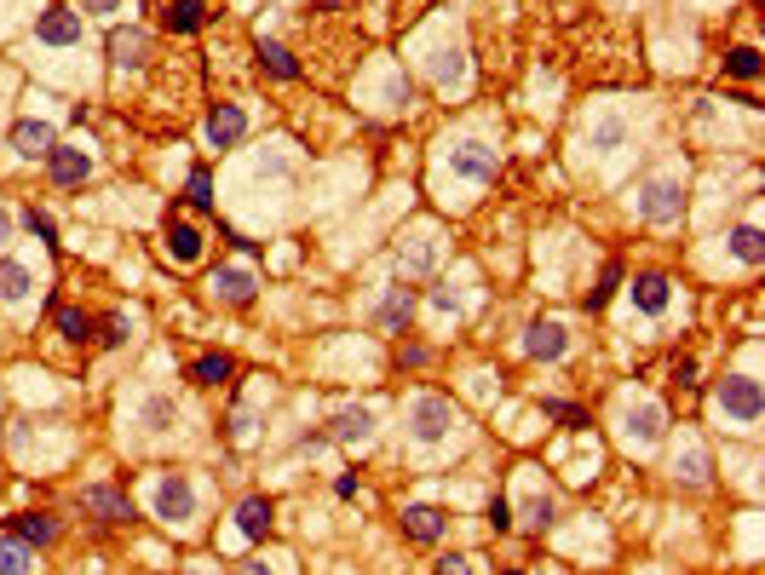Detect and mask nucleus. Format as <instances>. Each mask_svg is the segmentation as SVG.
<instances>
[{
	"label": "nucleus",
	"mask_w": 765,
	"mask_h": 575,
	"mask_svg": "<svg viewBox=\"0 0 765 575\" xmlns=\"http://www.w3.org/2000/svg\"><path fill=\"white\" fill-rule=\"evenodd\" d=\"M374 317H380V328H386V334H397L403 322L415 317V294H409V288H392V294H386V305H380Z\"/></svg>",
	"instance_id": "obj_23"
},
{
	"label": "nucleus",
	"mask_w": 765,
	"mask_h": 575,
	"mask_svg": "<svg viewBox=\"0 0 765 575\" xmlns=\"http://www.w3.org/2000/svg\"><path fill=\"white\" fill-rule=\"evenodd\" d=\"M12 535H18L24 547H47L52 535H58V524H52L47 512H18V518H12Z\"/></svg>",
	"instance_id": "obj_22"
},
{
	"label": "nucleus",
	"mask_w": 765,
	"mask_h": 575,
	"mask_svg": "<svg viewBox=\"0 0 765 575\" xmlns=\"http://www.w3.org/2000/svg\"><path fill=\"white\" fill-rule=\"evenodd\" d=\"M725 75H737V81H760V46H737V52L725 58Z\"/></svg>",
	"instance_id": "obj_28"
},
{
	"label": "nucleus",
	"mask_w": 765,
	"mask_h": 575,
	"mask_svg": "<svg viewBox=\"0 0 765 575\" xmlns=\"http://www.w3.org/2000/svg\"><path fill=\"white\" fill-rule=\"evenodd\" d=\"M167 253L179 265H196L202 259V230L190 225V219H167Z\"/></svg>",
	"instance_id": "obj_16"
},
{
	"label": "nucleus",
	"mask_w": 765,
	"mask_h": 575,
	"mask_svg": "<svg viewBox=\"0 0 765 575\" xmlns=\"http://www.w3.org/2000/svg\"><path fill=\"white\" fill-rule=\"evenodd\" d=\"M449 167H455L461 179H472V184H489L495 179V167H501V156H495L489 144H461V150H449Z\"/></svg>",
	"instance_id": "obj_8"
},
{
	"label": "nucleus",
	"mask_w": 765,
	"mask_h": 575,
	"mask_svg": "<svg viewBox=\"0 0 765 575\" xmlns=\"http://www.w3.org/2000/svg\"><path fill=\"white\" fill-rule=\"evenodd\" d=\"M81 501H87V512H98L104 524H127V518H133V501H127L121 489H110V483H93Z\"/></svg>",
	"instance_id": "obj_13"
},
{
	"label": "nucleus",
	"mask_w": 765,
	"mask_h": 575,
	"mask_svg": "<svg viewBox=\"0 0 765 575\" xmlns=\"http://www.w3.org/2000/svg\"><path fill=\"white\" fill-rule=\"evenodd\" d=\"M524 524H530V529L553 524V495H530V501H524Z\"/></svg>",
	"instance_id": "obj_34"
},
{
	"label": "nucleus",
	"mask_w": 765,
	"mask_h": 575,
	"mask_svg": "<svg viewBox=\"0 0 765 575\" xmlns=\"http://www.w3.org/2000/svg\"><path fill=\"white\" fill-rule=\"evenodd\" d=\"M328 437H334V443H357V449H363V443L374 437V409H363V403H357V409H340L334 420H328Z\"/></svg>",
	"instance_id": "obj_11"
},
{
	"label": "nucleus",
	"mask_w": 765,
	"mask_h": 575,
	"mask_svg": "<svg viewBox=\"0 0 765 575\" xmlns=\"http://www.w3.org/2000/svg\"><path fill=\"white\" fill-rule=\"evenodd\" d=\"M173 420H179V409H173V397H150V403H144V426H150V432H167Z\"/></svg>",
	"instance_id": "obj_33"
},
{
	"label": "nucleus",
	"mask_w": 765,
	"mask_h": 575,
	"mask_svg": "<svg viewBox=\"0 0 765 575\" xmlns=\"http://www.w3.org/2000/svg\"><path fill=\"white\" fill-rule=\"evenodd\" d=\"M190 380H196V386H225V380H231V357H225V351H202V357L190 363Z\"/></svg>",
	"instance_id": "obj_24"
},
{
	"label": "nucleus",
	"mask_w": 765,
	"mask_h": 575,
	"mask_svg": "<svg viewBox=\"0 0 765 575\" xmlns=\"http://www.w3.org/2000/svg\"><path fill=\"white\" fill-rule=\"evenodd\" d=\"M0 575H29V547L12 535V541H0Z\"/></svg>",
	"instance_id": "obj_31"
},
{
	"label": "nucleus",
	"mask_w": 765,
	"mask_h": 575,
	"mask_svg": "<svg viewBox=\"0 0 765 575\" xmlns=\"http://www.w3.org/2000/svg\"><path fill=\"white\" fill-rule=\"evenodd\" d=\"M144 52H150V35H144V29H116V35H110V58H116L121 69H139Z\"/></svg>",
	"instance_id": "obj_19"
},
{
	"label": "nucleus",
	"mask_w": 765,
	"mask_h": 575,
	"mask_svg": "<svg viewBox=\"0 0 765 575\" xmlns=\"http://www.w3.org/2000/svg\"><path fill=\"white\" fill-rule=\"evenodd\" d=\"M185 202L196 207V213H208V207H213V179H208V167H196V173H190V184H185Z\"/></svg>",
	"instance_id": "obj_32"
},
{
	"label": "nucleus",
	"mask_w": 765,
	"mask_h": 575,
	"mask_svg": "<svg viewBox=\"0 0 765 575\" xmlns=\"http://www.w3.org/2000/svg\"><path fill=\"white\" fill-rule=\"evenodd\" d=\"M121 0H81V12H116Z\"/></svg>",
	"instance_id": "obj_41"
},
{
	"label": "nucleus",
	"mask_w": 765,
	"mask_h": 575,
	"mask_svg": "<svg viewBox=\"0 0 765 575\" xmlns=\"http://www.w3.org/2000/svg\"><path fill=\"white\" fill-rule=\"evenodd\" d=\"M259 69H271L277 81H300V58L282 41H259Z\"/></svg>",
	"instance_id": "obj_21"
},
{
	"label": "nucleus",
	"mask_w": 765,
	"mask_h": 575,
	"mask_svg": "<svg viewBox=\"0 0 765 575\" xmlns=\"http://www.w3.org/2000/svg\"><path fill=\"white\" fill-rule=\"evenodd\" d=\"M208 288L225 299V305H248V299H254V271H248V265H225V271H213Z\"/></svg>",
	"instance_id": "obj_14"
},
{
	"label": "nucleus",
	"mask_w": 765,
	"mask_h": 575,
	"mask_svg": "<svg viewBox=\"0 0 765 575\" xmlns=\"http://www.w3.org/2000/svg\"><path fill=\"white\" fill-rule=\"evenodd\" d=\"M622 288V265H604V276H599V288H593V305H604V299Z\"/></svg>",
	"instance_id": "obj_37"
},
{
	"label": "nucleus",
	"mask_w": 765,
	"mask_h": 575,
	"mask_svg": "<svg viewBox=\"0 0 765 575\" xmlns=\"http://www.w3.org/2000/svg\"><path fill=\"white\" fill-rule=\"evenodd\" d=\"M29 288H35V276H29L18 259H0V299L18 305V299H29Z\"/></svg>",
	"instance_id": "obj_25"
},
{
	"label": "nucleus",
	"mask_w": 765,
	"mask_h": 575,
	"mask_svg": "<svg viewBox=\"0 0 765 575\" xmlns=\"http://www.w3.org/2000/svg\"><path fill=\"white\" fill-rule=\"evenodd\" d=\"M35 41H41V46H75V41H81V12H70V6H52V12H41V23H35Z\"/></svg>",
	"instance_id": "obj_7"
},
{
	"label": "nucleus",
	"mask_w": 765,
	"mask_h": 575,
	"mask_svg": "<svg viewBox=\"0 0 765 575\" xmlns=\"http://www.w3.org/2000/svg\"><path fill=\"white\" fill-rule=\"evenodd\" d=\"M731 253H737L742 265H760V259H765V242H760V225H754V219L731 230Z\"/></svg>",
	"instance_id": "obj_26"
},
{
	"label": "nucleus",
	"mask_w": 765,
	"mask_h": 575,
	"mask_svg": "<svg viewBox=\"0 0 765 575\" xmlns=\"http://www.w3.org/2000/svg\"><path fill=\"white\" fill-rule=\"evenodd\" d=\"M156 518H167V524H190L196 518V489H190L185 472H167L156 483Z\"/></svg>",
	"instance_id": "obj_3"
},
{
	"label": "nucleus",
	"mask_w": 765,
	"mask_h": 575,
	"mask_svg": "<svg viewBox=\"0 0 765 575\" xmlns=\"http://www.w3.org/2000/svg\"><path fill=\"white\" fill-rule=\"evenodd\" d=\"M242 133H248V110H242V104H219V110L208 115V144L213 150L242 144Z\"/></svg>",
	"instance_id": "obj_9"
},
{
	"label": "nucleus",
	"mask_w": 765,
	"mask_h": 575,
	"mask_svg": "<svg viewBox=\"0 0 765 575\" xmlns=\"http://www.w3.org/2000/svg\"><path fill=\"white\" fill-rule=\"evenodd\" d=\"M547 414H558V420H570V426H581V409H570V403H541Z\"/></svg>",
	"instance_id": "obj_40"
},
{
	"label": "nucleus",
	"mask_w": 765,
	"mask_h": 575,
	"mask_svg": "<svg viewBox=\"0 0 765 575\" xmlns=\"http://www.w3.org/2000/svg\"><path fill=\"white\" fill-rule=\"evenodd\" d=\"M58 334L81 345L87 334H93V317H87V311H75V305H64V311H58Z\"/></svg>",
	"instance_id": "obj_29"
},
{
	"label": "nucleus",
	"mask_w": 765,
	"mask_h": 575,
	"mask_svg": "<svg viewBox=\"0 0 765 575\" xmlns=\"http://www.w3.org/2000/svg\"><path fill=\"white\" fill-rule=\"evenodd\" d=\"M587 144H593V150H622V144H627V121H616V115H604L599 127L587 133Z\"/></svg>",
	"instance_id": "obj_27"
},
{
	"label": "nucleus",
	"mask_w": 765,
	"mask_h": 575,
	"mask_svg": "<svg viewBox=\"0 0 765 575\" xmlns=\"http://www.w3.org/2000/svg\"><path fill=\"white\" fill-rule=\"evenodd\" d=\"M104 345H127V317H104Z\"/></svg>",
	"instance_id": "obj_38"
},
{
	"label": "nucleus",
	"mask_w": 765,
	"mask_h": 575,
	"mask_svg": "<svg viewBox=\"0 0 765 575\" xmlns=\"http://www.w3.org/2000/svg\"><path fill=\"white\" fill-rule=\"evenodd\" d=\"M6 236H12V219H6V213H0V248H6Z\"/></svg>",
	"instance_id": "obj_42"
},
{
	"label": "nucleus",
	"mask_w": 765,
	"mask_h": 575,
	"mask_svg": "<svg viewBox=\"0 0 765 575\" xmlns=\"http://www.w3.org/2000/svg\"><path fill=\"white\" fill-rule=\"evenodd\" d=\"M432 575H472V564H466V558H455V552H449V558H438V564H432Z\"/></svg>",
	"instance_id": "obj_39"
},
{
	"label": "nucleus",
	"mask_w": 765,
	"mask_h": 575,
	"mask_svg": "<svg viewBox=\"0 0 765 575\" xmlns=\"http://www.w3.org/2000/svg\"><path fill=\"white\" fill-rule=\"evenodd\" d=\"M242 575H271V570H265V564H242Z\"/></svg>",
	"instance_id": "obj_43"
},
{
	"label": "nucleus",
	"mask_w": 765,
	"mask_h": 575,
	"mask_svg": "<svg viewBox=\"0 0 765 575\" xmlns=\"http://www.w3.org/2000/svg\"><path fill=\"white\" fill-rule=\"evenodd\" d=\"M236 529H242L248 541H265V535H271V501H265V495H248V501L236 506Z\"/></svg>",
	"instance_id": "obj_18"
},
{
	"label": "nucleus",
	"mask_w": 765,
	"mask_h": 575,
	"mask_svg": "<svg viewBox=\"0 0 765 575\" xmlns=\"http://www.w3.org/2000/svg\"><path fill=\"white\" fill-rule=\"evenodd\" d=\"M714 414L725 420V426H737V432L760 426V380H754V374H731V380H719V386H714Z\"/></svg>",
	"instance_id": "obj_1"
},
{
	"label": "nucleus",
	"mask_w": 765,
	"mask_h": 575,
	"mask_svg": "<svg viewBox=\"0 0 765 575\" xmlns=\"http://www.w3.org/2000/svg\"><path fill=\"white\" fill-rule=\"evenodd\" d=\"M24 230L41 236V242H58V225H52V213H41V207H24Z\"/></svg>",
	"instance_id": "obj_35"
},
{
	"label": "nucleus",
	"mask_w": 765,
	"mask_h": 575,
	"mask_svg": "<svg viewBox=\"0 0 765 575\" xmlns=\"http://www.w3.org/2000/svg\"><path fill=\"white\" fill-rule=\"evenodd\" d=\"M507 575H518V570H507Z\"/></svg>",
	"instance_id": "obj_44"
},
{
	"label": "nucleus",
	"mask_w": 765,
	"mask_h": 575,
	"mask_svg": "<svg viewBox=\"0 0 765 575\" xmlns=\"http://www.w3.org/2000/svg\"><path fill=\"white\" fill-rule=\"evenodd\" d=\"M409 432H415V443H443V437L455 432V409H449V397H415L409 403Z\"/></svg>",
	"instance_id": "obj_2"
},
{
	"label": "nucleus",
	"mask_w": 765,
	"mask_h": 575,
	"mask_svg": "<svg viewBox=\"0 0 765 575\" xmlns=\"http://www.w3.org/2000/svg\"><path fill=\"white\" fill-rule=\"evenodd\" d=\"M639 213H645L650 225H673V219L685 213V184L679 179H650L645 196H639Z\"/></svg>",
	"instance_id": "obj_4"
},
{
	"label": "nucleus",
	"mask_w": 765,
	"mask_h": 575,
	"mask_svg": "<svg viewBox=\"0 0 765 575\" xmlns=\"http://www.w3.org/2000/svg\"><path fill=\"white\" fill-rule=\"evenodd\" d=\"M662 426H668L662 403H639V409H627V437H639V443H656Z\"/></svg>",
	"instance_id": "obj_20"
},
{
	"label": "nucleus",
	"mask_w": 765,
	"mask_h": 575,
	"mask_svg": "<svg viewBox=\"0 0 765 575\" xmlns=\"http://www.w3.org/2000/svg\"><path fill=\"white\" fill-rule=\"evenodd\" d=\"M484 524H489V529H495V535H501V529H512V506H507V501H501V495H495V501H489V506H484Z\"/></svg>",
	"instance_id": "obj_36"
},
{
	"label": "nucleus",
	"mask_w": 765,
	"mask_h": 575,
	"mask_svg": "<svg viewBox=\"0 0 765 575\" xmlns=\"http://www.w3.org/2000/svg\"><path fill=\"white\" fill-rule=\"evenodd\" d=\"M47 173H52V184H58V190H75V184L93 179V156H87V150H75V144H52Z\"/></svg>",
	"instance_id": "obj_6"
},
{
	"label": "nucleus",
	"mask_w": 765,
	"mask_h": 575,
	"mask_svg": "<svg viewBox=\"0 0 765 575\" xmlns=\"http://www.w3.org/2000/svg\"><path fill=\"white\" fill-rule=\"evenodd\" d=\"M673 472H679L685 483H696V489H702V483H708V455H702V449H685V455L673 460Z\"/></svg>",
	"instance_id": "obj_30"
},
{
	"label": "nucleus",
	"mask_w": 765,
	"mask_h": 575,
	"mask_svg": "<svg viewBox=\"0 0 765 575\" xmlns=\"http://www.w3.org/2000/svg\"><path fill=\"white\" fill-rule=\"evenodd\" d=\"M162 23L173 35H196V29L208 23V6H202V0H162Z\"/></svg>",
	"instance_id": "obj_15"
},
{
	"label": "nucleus",
	"mask_w": 765,
	"mask_h": 575,
	"mask_svg": "<svg viewBox=\"0 0 765 575\" xmlns=\"http://www.w3.org/2000/svg\"><path fill=\"white\" fill-rule=\"evenodd\" d=\"M443 529H449V518H443L438 506H409V512H403V535H409V541H438Z\"/></svg>",
	"instance_id": "obj_17"
},
{
	"label": "nucleus",
	"mask_w": 765,
	"mask_h": 575,
	"mask_svg": "<svg viewBox=\"0 0 765 575\" xmlns=\"http://www.w3.org/2000/svg\"><path fill=\"white\" fill-rule=\"evenodd\" d=\"M668 299H673V282L662 271L633 276V305H639L645 317H662V311H668Z\"/></svg>",
	"instance_id": "obj_12"
},
{
	"label": "nucleus",
	"mask_w": 765,
	"mask_h": 575,
	"mask_svg": "<svg viewBox=\"0 0 765 575\" xmlns=\"http://www.w3.org/2000/svg\"><path fill=\"white\" fill-rule=\"evenodd\" d=\"M564 351H570V328H564V322H553V317L530 322V334H524V357H535V363H558Z\"/></svg>",
	"instance_id": "obj_5"
},
{
	"label": "nucleus",
	"mask_w": 765,
	"mask_h": 575,
	"mask_svg": "<svg viewBox=\"0 0 765 575\" xmlns=\"http://www.w3.org/2000/svg\"><path fill=\"white\" fill-rule=\"evenodd\" d=\"M52 144H58V133H52L47 121H35V115L12 127V150H18L24 161H47V156H52Z\"/></svg>",
	"instance_id": "obj_10"
}]
</instances>
